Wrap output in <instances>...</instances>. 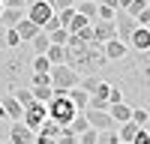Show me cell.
Masks as SVG:
<instances>
[{
  "label": "cell",
  "mask_w": 150,
  "mask_h": 144,
  "mask_svg": "<svg viewBox=\"0 0 150 144\" xmlns=\"http://www.w3.org/2000/svg\"><path fill=\"white\" fill-rule=\"evenodd\" d=\"M111 81L123 90V102L129 108L144 105L150 111V48L147 51H129L114 69Z\"/></svg>",
  "instance_id": "cell-1"
},
{
  "label": "cell",
  "mask_w": 150,
  "mask_h": 144,
  "mask_svg": "<svg viewBox=\"0 0 150 144\" xmlns=\"http://www.w3.org/2000/svg\"><path fill=\"white\" fill-rule=\"evenodd\" d=\"M30 60H33L30 42L6 48V54H0V96L12 93L15 87H30Z\"/></svg>",
  "instance_id": "cell-2"
},
{
  "label": "cell",
  "mask_w": 150,
  "mask_h": 144,
  "mask_svg": "<svg viewBox=\"0 0 150 144\" xmlns=\"http://www.w3.org/2000/svg\"><path fill=\"white\" fill-rule=\"evenodd\" d=\"M66 63L78 72V75H93V72H102L108 66L102 42H87V45H66Z\"/></svg>",
  "instance_id": "cell-3"
},
{
  "label": "cell",
  "mask_w": 150,
  "mask_h": 144,
  "mask_svg": "<svg viewBox=\"0 0 150 144\" xmlns=\"http://www.w3.org/2000/svg\"><path fill=\"white\" fill-rule=\"evenodd\" d=\"M75 114H78V108L72 105L69 96H66V93H54V99L48 102V117L66 129V126L72 123V117H75Z\"/></svg>",
  "instance_id": "cell-4"
},
{
  "label": "cell",
  "mask_w": 150,
  "mask_h": 144,
  "mask_svg": "<svg viewBox=\"0 0 150 144\" xmlns=\"http://www.w3.org/2000/svg\"><path fill=\"white\" fill-rule=\"evenodd\" d=\"M48 78H51V87H54V90H69V87H78V78H81V75H78L69 63H57V66H51Z\"/></svg>",
  "instance_id": "cell-5"
},
{
  "label": "cell",
  "mask_w": 150,
  "mask_h": 144,
  "mask_svg": "<svg viewBox=\"0 0 150 144\" xmlns=\"http://www.w3.org/2000/svg\"><path fill=\"white\" fill-rule=\"evenodd\" d=\"M21 120H24V123H27V126L36 132V129H39V126L45 123V120H48V105L33 99L30 105H24V114H21Z\"/></svg>",
  "instance_id": "cell-6"
},
{
  "label": "cell",
  "mask_w": 150,
  "mask_h": 144,
  "mask_svg": "<svg viewBox=\"0 0 150 144\" xmlns=\"http://www.w3.org/2000/svg\"><path fill=\"white\" fill-rule=\"evenodd\" d=\"M6 141H9V144H36V132L24 123V120H12Z\"/></svg>",
  "instance_id": "cell-7"
},
{
  "label": "cell",
  "mask_w": 150,
  "mask_h": 144,
  "mask_svg": "<svg viewBox=\"0 0 150 144\" xmlns=\"http://www.w3.org/2000/svg\"><path fill=\"white\" fill-rule=\"evenodd\" d=\"M81 114L87 117V123H90L96 132H102V129H117V126H120V123H114V120H111L108 111H99V108H84Z\"/></svg>",
  "instance_id": "cell-8"
},
{
  "label": "cell",
  "mask_w": 150,
  "mask_h": 144,
  "mask_svg": "<svg viewBox=\"0 0 150 144\" xmlns=\"http://www.w3.org/2000/svg\"><path fill=\"white\" fill-rule=\"evenodd\" d=\"M24 15H27L33 24H39V27H42V24L54 15V6L48 3V0H36V3H30V6H27V12H24Z\"/></svg>",
  "instance_id": "cell-9"
},
{
  "label": "cell",
  "mask_w": 150,
  "mask_h": 144,
  "mask_svg": "<svg viewBox=\"0 0 150 144\" xmlns=\"http://www.w3.org/2000/svg\"><path fill=\"white\" fill-rule=\"evenodd\" d=\"M102 51H105V60H108V63H120V60L126 57L132 48L123 42V39H117V36H114V39H108V42L102 45Z\"/></svg>",
  "instance_id": "cell-10"
},
{
  "label": "cell",
  "mask_w": 150,
  "mask_h": 144,
  "mask_svg": "<svg viewBox=\"0 0 150 144\" xmlns=\"http://www.w3.org/2000/svg\"><path fill=\"white\" fill-rule=\"evenodd\" d=\"M114 27H117V39L129 42V36H132V30H135V18L129 15L126 9H117V12H114Z\"/></svg>",
  "instance_id": "cell-11"
},
{
  "label": "cell",
  "mask_w": 150,
  "mask_h": 144,
  "mask_svg": "<svg viewBox=\"0 0 150 144\" xmlns=\"http://www.w3.org/2000/svg\"><path fill=\"white\" fill-rule=\"evenodd\" d=\"M126 45L132 48V51H147L150 48V24H135V30H132Z\"/></svg>",
  "instance_id": "cell-12"
},
{
  "label": "cell",
  "mask_w": 150,
  "mask_h": 144,
  "mask_svg": "<svg viewBox=\"0 0 150 144\" xmlns=\"http://www.w3.org/2000/svg\"><path fill=\"white\" fill-rule=\"evenodd\" d=\"M90 27H93V39L96 42H108V39H114L117 36V27H114V21H102V18H96V21H90Z\"/></svg>",
  "instance_id": "cell-13"
},
{
  "label": "cell",
  "mask_w": 150,
  "mask_h": 144,
  "mask_svg": "<svg viewBox=\"0 0 150 144\" xmlns=\"http://www.w3.org/2000/svg\"><path fill=\"white\" fill-rule=\"evenodd\" d=\"M0 105H3V111H6V117H9V120H21V114H24V105H21V102H18L12 93L0 96Z\"/></svg>",
  "instance_id": "cell-14"
},
{
  "label": "cell",
  "mask_w": 150,
  "mask_h": 144,
  "mask_svg": "<svg viewBox=\"0 0 150 144\" xmlns=\"http://www.w3.org/2000/svg\"><path fill=\"white\" fill-rule=\"evenodd\" d=\"M39 30H42V27H39V24H33V21H30L27 15H24V18H21V21L15 24V33L21 36V42H30V39H33V36L39 33Z\"/></svg>",
  "instance_id": "cell-15"
},
{
  "label": "cell",
  "mask_w": 150,
  "mask_h": 144,
  "mask_svg": "<svg viewBox=\"0 0 150 144\" xmlns=\"http://www.w3.org/2000/svg\"><path fill=\"white\" fill-rule=\"evenodd\" d=\"M108 114L114 123H126V120H132V108L126 102H114V105H108Z\"/></svg>",
  "instance_id": "cell-16"
},
{
  "label": "cell",
  "mask_w": 150,
  "mask_h": 144,
  "mask_svg": "<svg viewBox=\"0 0 150 144\" xmlns=\"http://www.w3.org/2000/svg\"><path fill=\"white\" fill-rule=\"evenodd\" d=\"M75 12L84 15L87 21H96L99 18V3L96 0H78V3H75Z\"/></svg>",
  "instance_id": "cell-17"
},
{
  "label": "cell",
  "mask_w": 150,
  "mask_h": 144,
  "mask_svg": "<svg viewBox=\"0 0 150 144\" xmlns=\"http://www.w3.org/2000/svg\"><path fill=\"white\" fill-rule=\"evenodd\" d=\"M24 12H27V9H12V6H3V12H0V24H3V27H15V24L24 18Z\"/></svg>",
  "instance_id": "cell-18"
},
{
  "label": "cell",
  "mask_w": 150,
  "mask_h": 144,
  "mask_svg": "<svg viewBox=\"0 0 150 144\" xmlns=\"http://www.w3.org/2000/svg\"><path fill=\"white\" fill-rule=\"evenodd\" d=\"M102 81H105V72H93V75H81V78H78V87L87 90V93H93Z\"/></svg>",
  "instance_id": "cell-19"
},
{
  "label": "cell",
  "mask_w": 150,
  "mask_h": 144,
  "mask_svg": "<svg viewBox=\"0 0 150 144\" xmlns=\"http://www.w3.org/2000/svg\"><path fill=\"white\" fill-rule=\"evenodd\" d=\"M141 126L135 123V120H126V123H120L117 126V138L123 141V144H132V138H135V132H138Z\"/></svg>",
  "instance_id": "cell-20"
},
{
  "label": "cell",
  "mask_w": 150,
  "mask_h": 144,
  "mask_svg": "<svg viewBox=\"0 0 150 144\" xmlns=\"http://www.w3.org/2000/svg\"><path fill=\"white\" fill-rule=\"evenodd\" d=\"M66 96L72 99V105L78 108V111H84V108H87V99H90V93L81 90V87H69V90H66Z\"/></svg>",
  "instance_id": "cell-21"
},
{
  "label": "cell",
  "mask_w": 150,
  "mask_h": 144,
  "mask_svg": "<svg viewBox=\"0 0 150 144\" xmlns=\"http://www.w3.org/2000/svg\"><path fill=\"white\" fill-rule=\"evenodd\" d=\"M45 57H48V63H51V66H57V63H66V45H48Z\"/></svg>",
  "instance_id": "cell-22"
},
{
  "label": "cell",
  "mask_w": 150,
  "mask_h": 144,
  "mask_svg": "<svg viewBox=\"0 0 150 144\" xmlns=\"http://www.w3.org/2000/svg\"><path fill=\"white\" fill-rule=\"evenodd\" d=\"M48 45H51V39H48V33H45V30H39V33H36L33 39H30L33 54H45V51H48Z\"/></svg>",
  "instance_id": "cell-23"
},
{
  "label": "cell",
  "mask_w": 150,
  "mask_h": 144,
  "mask_svg": "<svg viewBox=\"0 0 150 144\" xmlns=\"http://www.w3.org/2000/svg\"><path fill=\"white\" fill-rule=\"evenodd\" d=\"M30 90H33V99L36 102H45L48 105L54 99V87H51V84H39V87H30Z\"/></svg>",
  "instance_id": "cell-24"
},
{
  "label": "cell",
  "mask_w": 150,
  "mask_h": 144,
  "mask_svg": "<svg viewBox=\"0 0 150 144\" xmlns=\"http://www.w3.org/2000/svg\"><path fill=\"white\" fill-rule=\"evenodd\" d=\"M66 129L72 132V135H81V132H84V129H90V123H87V117H84V114L78 111V114H75V117H72V123H69Z\"/></svg>",
  "instance_id": "cell-25"
},
{
  "label": "cell",
  "mask_w": 150,
  "mask_h": 144,
  "mask_svg": "<svg viewBox=\"0 0 150 144\" xmlns=\"http://www.w3.org/2000/svg\"><path fill=\"white\" fill-rule=\"evenodd\" d=\"M30 72H51L48 57H45V54H33V60H30Z\"/></svg>",
  "instance_id": "cell-26"
},
{
  "label": "cell",
  "mask_w": 150,
  "mask_h": 144,
  "mask_svg": "<svg viewBox=\"0 0 150 144\" xmlns=\"http://www.w3.org/2000/svg\"><path fill=\"white\" fill-rule=\"evenodd\" d=\"M48 39H51V45H66L69 42V30L66 27H57V30L48 33Z\"/></svg>",
  "instance_id": "cell-27"
},
{
  "label": "cell",
  "mask_w": 150,
  "mask_h": 144,
  "mask_svg": "<svg viewBox=\"0 0 150 144\" xmlns=\"http://www.w3.org/2000/svg\"><path fill=\"white\" fill-rule=\"evenodd\" d=\"M96 144H120V138H117V129H102L96 135Z\"/></svg>",
  "instance_id": "cell-28"
},
{
  "label": "cell",
  "mask_w": 150,
  "mask_h": 144,
  "mask_svg": "<svg viewBox=\"0 0 150 144\" xmlns=\"http://www.w3.org/2000/svg\"><path fill=\"white\" fill-rule=\"evenodd\" d=\"M12 96H15L21 105H30V102H33V90H30V87H15V90H12Z\"/></svg>",
  "instance_id": "cell-29"
},
{
  "label": "cell",
  "mask_w": 150,
  "mask_h": 144,
  "mask_svg": "<svg viewBox=\"0 0 150 144\" xmlns=\"http://www.w3.org/2000/svg\"><path fill=\"white\" fill-rule=\"evenodd\" d=\"M87 24H90V21H87L84 15H78V12H75V15H72V21L66 24V30H69V33H78L81 27H87Z\"/></svg>",
  "instance_id": "cell-30"
},
{
  "label": "cell",
  "mask_w": 150,
  "mask_h": 144,
  "mask_svg": "<svg viewBox=\"0 0 150 144\" xmlns=\"http://www.w3.org/2000/svg\"><path fill=\"white\" fill-rule=\"evenodd\" d=\"M132 120H135V123H138V126H147V120H150V111H147L144 105L132 108Z\"/></svg>",
  "instance_id": "cell-31"
},
{
  "label": "cell",
  "mask_w": 150,
  "mask_h": 144,
  "mask_svg": "<svg viewBox=\"0 0 150 144\" xmlns=\"http://www.w3.org/2000/svg\"><path fill=\"white\" fill-rule=\"evenodd\" d=\"M21 45V36L15 33V27H6V48H18Z\"/></svg>",
  "instance_id": "cell-32"
},
{
  "label": "cell",
  "mask_w": 150,
  "mask_h": 144,
  "mask_svg": "<svg viewBox=\"0 0 150 144\" xmlns=\"http://www.w3.org/2000/svg\"><path fill=\"white\" fill-rule=\"evenodd\" d=\"M96 135H99V132L90 126V129H84L81 132V135H78V144H96Z\"/></svg>",
  "instance_id": "cell-33"
},
{
  "label": "cell",
  "mask_w": 150,
  "mask_h": 144,
  "mask_svg": "<svg viewBox=\"0 0 150 144\" xmlns=\"http://www.w3.org/2000/svg\"><path fill=\"white\" fill-rule=\"evenodd\" d=\"M114 102H123V90L117 87L114 81H111V90H108V105H114Z\"/></svg>",
  "instance_id": "cell-34"
},
{
  "label": "cell",
  "mask_w": 150,
  "mask_h": 144,
  "mask_svg": "<svg viewBox=\"0 0 150 144\" xmlns=\"http://www.w3.org/2000/svg\"><path fill=\"white\" fill-rule=\"evenodd\" d=\"M54 144H78V135H72L69 129H63V132L57 135V141H54Z\"/></svg>",
  "instance_id": "cell-35"
},
{
  "label": "cell",
  "mask_w": 150,
  "mask_h": 144,
  "mask_svg": "<svg viewBox=\"0 0 150 144\" xmlns=\"http://www.w3.org/2000/svg\"><path fill=\"white\" fill-rule=\"evenodd\" d=\"M141 9H147V0H132V3L126 6V12H129V15H132V18H135V15H138V12H141Z\"/></svg>",
  "instance_id": "cell-36"
},
{
  "label": "cell",
  "mask_w": 150,
  "mask_h": 144,
  "mask_svg": "<svg viewBox=\"0 0 150 144\" xmlns=\"http://www.w3.org/2000/svg\"><path fill=\"white\" fill-rule=\"evenodd\" d=\"M132 144H150V132H147V126H141L138 132H135V138H132Z\"/></svg>",
  "instance_id": "cell-37"
},
{
  "label": "cell",
  "mask_w": 150,
  "mask_h": 144,
  "mask_svg": "<svg viewBox=\"0 0 150 144\" xmlns=\"http://www.w3.org/2000/svg\"><path fill=\"white\" fill-rule=\"evenodd\" d=\"M57 27H63V24H60V18H57V12H54V15L48 18L45 24H42V30H45V33H51V30H57Z\"/></svg>",
  "instance_id": "cell-38"
},
{
  "label": "cell",
  "mask_w": 150,
  "mask_h": 144,
  "mask_svg": "<svg viewBox=\"0 0 150 144\" xmlns=\"http://www.w3.org/2000/svg\"><path fill=\"white\" fill-rule=\"evenodd\" d=\"M114 12H117V9H111V6H102V3H99V18H102V21H114Z\"/></svg>",
  "instance_id": "cell-39"
},
{
  "label": "cell",
  "mask_w": 150,
  "mask_h": 144,
  "mask_svg": "<svg viewBox=\"0 0 150 144\" xmlns=\"http://www.w3.org/2000/svg\"><path fill=\"white\" fill-rule=\"evenodd\" d=\"M78 0H51V6H54V12H60V9H72Z\"/></svg>",
  "instance_id": "cell-40"
},
{
  "label": "cell",
  "mask_w": 150,
  "mask_h": 144,
  "mask_svg": "<svg viewBox=\"0 0 150 144\" xmlns=\"http://www.w3.org/2000/svg\"><path fill=\"white\" fill-rule=\"evenodd\" d=\"M72 15H75V6H72V9H60V12H57V18H60V24H63V27L72 21Z\"/></svg>",
  "instance_id": "cell-41"
},
{
  "label": "cell",
  "mask_w": 150,
  "mask_h": 144,
  "mask_svg": "<svg viewBox=\"0 0 150 144\" xmlns=\"http://www.w3.org/2000/svg\"><path fill=\"white\" fill-rule=\"evenodd\" d=\"M135 24H150V6H147V9H141L138 15H135Z\"/></svg>",
  "instance_id": "cell-42"
},
{
  "label": "cell",
  "mask_w": 150,
  "mask_h": 144,
  "mask_svg": "<svg viewBox=\"0 0 150 144\" xmlns=\"http://www.w3.org/2000/svg\"><path fill=\"white\" fill-rule=\"evenodd\" d=\"M3 6H12V9H27L24 0H3Z\"/></svg>",
  "instance_id": "cell-43"
},
{
  "label": "cell",
  "mask_w": 150,
  "mask_h": 144,
  "mask_svg": "<svg viewBox=\"0 0 150 144\" xmlns=\"http://www.w3.org/2000/svg\"><path fill=\"white\" fill-rule=\"evenodd\" d=\"M9 135V120H0V141H6Z\"/></svg>",
  "instance_id": "cell-44"
},
{
  "label": "cell",
  "mask_w": 150,
  "mask_h": 144,
  "mask_svg": "<svg viewBox=\"0 0 150 144\" xmlns=\"http://www.w3.org/2000/svg\"><path fill=\"white\" fill-rule=\"evenodd\" d=\"M0 51H6V27L0 24Z\"/></svg>",
  "instance_id": "cell-45"
},
{
  "label": "cell",
  "mask_w": 150,
  "mask_h": 144,
  "mask_svg": "<svg viewBox=\"0 0 150 144\" xmlns=\"http://www.w3.org/2000/svg\"><path fill=\"white\" fill-rule=\"evenodd\" d=\"M24 3H27V6H30V3H36V0H24Z\"/></svg>",
  "instance_id": "cell-46"
},
{
  "label": "cell",
  "mask_w": 150,
  "mask_h": 144,
  "mask_svg": "<svg viewBox=\"0 0 150 144\" xmlns=\"http://www.w3.org/2000/svg\"><path fill=\"white\" fill-rule=\"evenodd\" d=\"M0 12H3V0H0Z\"/></svg>",
  "instance_id": "cell-47"
},
{
  "label": "cell",
  "mask_w": 150,
  "mask_h": 144,
  "mask_svg": "<svg viewBox=\"0 0 150 144\" xmlns=\"http://www.w3.org/2000/svg\"><path fill=\"white\" fill-rule=\"evenodd\" d=\"M147 132H150V120H147Z\"/></svg>",
  "instance_id": "cell-48"
},
{
  "label": "cell",
  "mask_w": 150,
  "mask_h": 144,
  "mask_svg": "<svg viewBox=\"0 0 150 144\" xmlns=\"http://www.w3.org/2000/svg\"><path fill=\"white\" fill-rule=\"evenodd\" d=\"M0 144H9V141H0Z\"/></svg>",
  "instance_id": "cell-49"
},
{
  "label": "cell",
  "mask_w": 150,
  "mask_h": 144,
  "mask_svg": "<svg viewBox=\"0 0 150 144\" xmlns=\"http://www.w3.org/2000/svg\"><path fill=\"white\" fill-rule=\"evenodd\" d=\"M147 6H150V0H147Z\"/></svg>",
  "instance_id": "cell-50"
},
{
  "label": "cell",
  "mask_w": 150,
  "mask_h": 144,
  "mask_svg": "<svg viewBox=\"0 0 150 144\" xmlns=\"http://www.w3.org/2000/svg\"><path fill=\"white\" fill-rule=\"evenodd\" d=\"M120 144H123V141H120Z\"/></svg>",
  "instance_id": "cell-51"
}]
</instances>
